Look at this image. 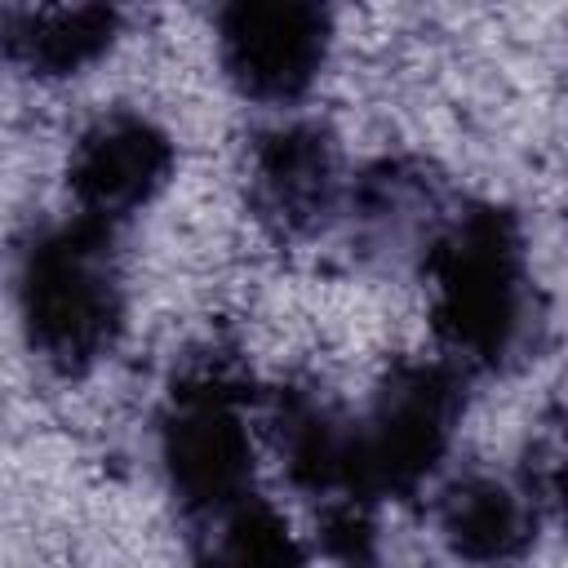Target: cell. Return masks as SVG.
<instances>
[{"label":"cell","instance_id":"cell-1","mask_svg":"<svg viewBox=\"0 0 568 568\" xmlns=\"http://www.w3.org/2000/svg\"><path fill=\"white\" fill-rule=\"evenodd\" d=\"M417 271L435 351L466 377L510 373L537 351L541 297L519 213L493 200L448 209Z\"/></svg>","mask_w":568,"mask_h":568},{"label":"cell","instance_id":"cell-2","mask_svg":"<svg viewBox=\"0 0 568 568\" xmlns=\"http://www.w3.org/2000/svg\"><path fill=\"white\" fill-rule=\"evenodd\" d=\"M111 226L67 213L31 231L13 257V315L53 377L102 368L129 324V284Z\"/></svg>","mask_w":568,"mask_h":568},{"label":"cell","instance_id":"cell-3","mask_svg":"<svg viewBox=\"0 0 568 568\" xmlns=\"http://www.w3.org/2000/svg\"><path fill=\"white\" fill-rule=\"evenodd\" d=\"M155 466L195 537L257 493V417L222 359L191 364L169 382L155 413Z\"/></svg>","mask_w":568,"mask_h":568},{"label":"cell","instance_id":"cell-4","mask_svg":"<svg viewBox=\"0 0 568 568\" xmlns=\"http://www.w3.org/2000/svg\"><path fill=\"white\" fill-rule=\"evenodd\" d=\"M466 382L439 351L404 355L382 373L368 404L351 413L359 493L373 506L430 493L462 435Z\"/></svg>","mask_w":568,"mask_h":568},{"label":"cell","instance_id":"cell-5","mask_svg":"<svg viewBox=\"0 0 568 568\" xmlns=\"http://www.w3.org/2000/svg\"><path fill=\"white\" fill-rule=\"evenodd\" d=\"M213 62L235 98L293 111L311 98L333 58L328 0H213Z\"/></svg>","mask_w":568,"mask_h":568},{"label":"cell","instance_id":"cell-6","mask_svg":"<svg viewBox=\"0 0 568 568\" xmlns=\"http://www.w3.org/2000/svg\"><path fill=\"white\" fill-rule=\"evenodd\" d=\"M346 178L333 129L306 115H284L248 142L244 204L266 235L311 240L337 222Z\"/></svg>","mask_w":568,"mask_h":568},{"label":"cell","instance_id":"cell-7","mask_svg":"<svg viewBox=\"0 0 568 568\" xmlns=\"http://www.w3.org/2000/svg\"><path fill=\"white\" fill-rule=\"evenodd\" d=\"M178 178V142L173 133L133 106H115L93 115L67 155V200L75 217L120 231L138 213H146L169 182Z\"/></svg>","mask_w":568,"mask_h":568},{"label":"cell","instance_id":"cell-8","mask_svg":"<svg viewBox=\"0 0 568 568\" xmlns=\"http://www.w3.org/2000/svg\"><path fill=\"white\" fill-rule=\"evenodd\" d=\"M448 209V191L430 164L413 155H382L346 178L337 222L364 262L395 271L422 262Z\"/></svg>","mask_w":568,"mask_h":568},{"label":"cell","instance_id":"cell-9","mask_svg":"<svg viewBox=\"0 0 568 568\" xmlns=\"http://www.w3.org/2000/svg\"><path fill=\"white\" fill-rule=\"evenodd\" d=\"M129 31L124 0H0V67L58 84L102 67Z\"/></svg>","mask_w":568,"mask_h":568},{"label":"cell","instance_id":"cell-10","mask_svg":"<svg viewBox=\"0 0 568 568\" xmlns=\"http://www.w3.org/2000/svg\"><path fill=\"white\" fill-rule=\"evenodd\" d=\"M546 510L519 484V475L457 470L430 484V528L453 559L466 564H510L537 541Z\"/></svg>","mask_w":568,"mask_h":568},{"label":"cell","instance_id":"cell-11","mask_svg":"<svg viewBox=\"0 0 568 568\" xmlns=\"http://www.w3.org/2000/svg\"><path fill=\"white\" fill-rule=\"evenodd\" d=\"M200 541L204 555L222 564H297L311 555L302 546V532H293L288 515L262 488L235 501L217 524H209Z\"/></svg>","mask_w":568,"mask_h":568}]
</instances>
